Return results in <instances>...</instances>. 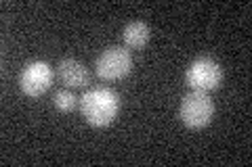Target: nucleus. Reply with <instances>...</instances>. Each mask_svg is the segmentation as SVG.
<instances>
[{
  "label": "nucleus",
  "instance_id": "3",
  "mask_svg": "<svg viewBox=\"0 0 252 167\" xmlns=\"http://www.w3.org/2000/svg\"><path fill=\"white\" fill-rule=\"evenodd\" d=\"M187 86L195 92H212L217 90L220 82H223V69L220 65L210 59V57H198L189 63V67L185 71Z\"/></svg>",
  "mask_w": 252,
  "mask_h": 167
},
{
  "label": "nucleus",
  "instance_id": "4",
  "mask_svg": "<svg viewBox=\"0 0 252 167\" xmlns=\"http://www.w3.org/2000/svg\"><path fill=\"white\" fill-rule=\"evenodd\" d=\"M94 71L105 82H116L124 79L132 71V57L124 46H109L97 57Z\"/></svg>",
  "mask_w": 252,
  "mask_h": 167
},
{
  "label": "nucleus",
  "instance_id": "2",
  "mask_svg": "<svg viewBox=\"0 0 252 167\" xmlns=\"http://www.w3.org/2000/svg\"><path fill=\"white\" fill-rule=\"evenodd\" d=\"M179 117L189 130H200L206 128L215 117V102L206 92H195L191 90L185 94L179 105Z\"/></svg>",
  "mask_w": 252,
  "mask_h": 167
},
{
  "label": "nucleus",
  "instance_id": "7",
  "mask_svg": "<svg viewBox=\"0 0 252 167\" xmlns=\"http://www.w3.org/2000/svg\"><path fill=\"white\" fill-rule=\"evenodd\" d=\"M122 40L126 48H143L149 42V27L143 21H130L128 25L122 29Z\"/></svg>",
  "mask_w": 252,
  "mask_h": 167
},
{
  "label": "nucleus",
  "instance_id": "1",
  "mask_svg": "<svg viewBox=\"0 0 252 167\" xmlns=\"http://www.w3.org/2000/svg\"><path fill=\"white\" fill-rule=\"evenodd\" d=\"M80 111L82 117L94 128H105L114 123L120 111V96L112 88H93L86 90L80 98Z\"/></svg>",
  "mask_w": 252,
  "mask_h": 167
},
{
  "label": "nucleus",
  "instance_id": "6",
  "mask_svg": "<svg viewBox=\"0 0 252 167\" xmlns=\"http://www.w3.org/2000/svg\"><path fill=\"white\" fill-rule=\"evenodd\" d=\"M57 73H59V79L67 86V88H84L91 79V73H89V69H86V65L80 61H76V59L59 61Z\"/></svg>",
  "mask_w": 252,
  "mask_h": 167
},
{
  "label": "nucleus",
  "instance_id": "8",
  "mask_svg": "<svg viewBox=\"0 0 252 167\" xmlns=\"http://www.w3.org/2000/svg\"><path fill=\"white\" fill-rule=\"evenodd\" d=\"M53 105L59 113H69V111L76 109V96L69 90H59L53 96Z\"/></svg>",
  "mask_w": 252,
  "mask_h": 167
},
{
  "label": "nucleus",
  "instance_id": "5",
  "mask_svg": "<svg viewBox=\"0 0 252 167\" xmlns=\"http://www.w3.org/2000/svg\"><path fill=\"white\" fill-rule=\"evenodd\" d=\"M53 69L44 61H32L19 73V88L30 98H38L51 88Z\"/></svg>",
  "mask_w": 252,
  "mask_h": 167
}]
</instances>
